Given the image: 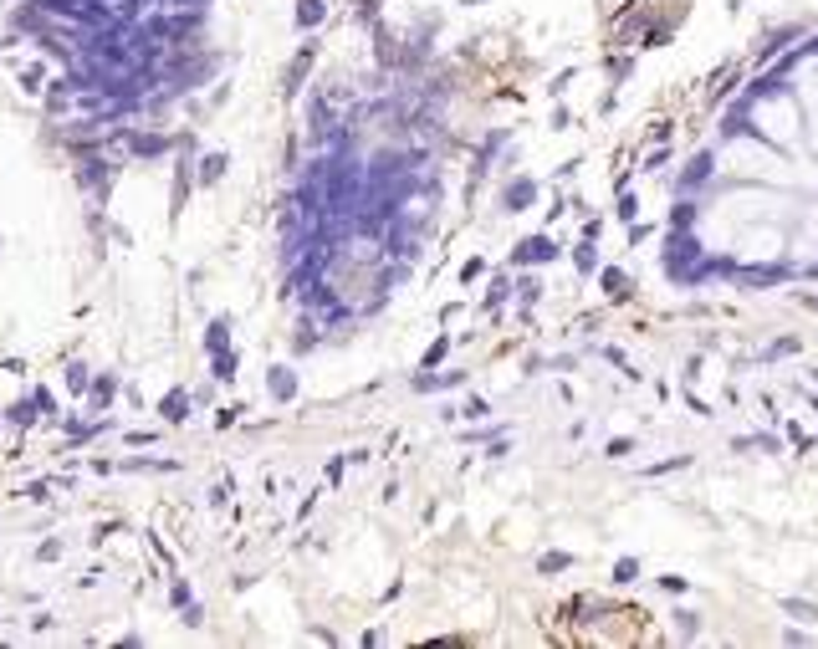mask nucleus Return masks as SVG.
I'll return each mask as SVG.
<instances>
[{"mask_svg":"<svg viewBox=\"0 0 818 649\" xmlns=\"http://www.w3.org/2000/svg\"><path fill=\"white\" fill-rule=\"evenodd\" d=\"M558 251H553V241L547 235H537V241H522V251H517V261H553Z\"/></svg>","mask_w":818,"mask_h":649,"instance_id":"1","label":"nucleus"},{"mask_svg":"<svg viewBox=\"0 0 818 649\" xmlns=\"http://www.w3.org/2000/svg\"><path fill=\"white\" fill-rule=\"evenodd\" d=\"M573 558H563V552H553V558H543V572H563Z\"/></svg>","mask_w":818,"mask_h":649,"instance_id":"5","label":"nucleus"},{"mask_svg":"<svg viewBox=\"0 0 818 649\" xmlns=\"http://www.w3.org/2000/svg\"><path fill=\"white\" fill-rule=\"evenodd\" d=\"M782 609H788V613H798V619H818V609H813V603H798V598H788Z\"/></svg>","mask_w":818,"mask_h":649,"instance_id":"4","label":"nucleus"},{"mask_svg":"<svg viewBox=\"0 0 818 649\" xmlns=\"http://www.w3.org/2000/svg\"><path fill=\"white\" fill-rule=\"evenodd\" d=\"M614 572H619V583H629V578H635V572H639V562H635V558H624Z\"/></svg>","mask_w":818,"mask_h":649,"instance_id":"6","label":"nucleus"},{"mask_svg":"<svg viewBox=\"0 0 818 649\" xmlns=\"http://www.w3.org/2000/svg\"><path fill=\"white\" fill-rule=\"evenodd\" d=\"M533 195H537L533 184H512V195H507V205H527V200H533Z\"/></svg>","mask_w":818,"mask_h":649,"instance_id":"3","label":"nucleus"},{"mask_svg":"<svg viewBox=\"0 0 818 649\" xmlns=\"http://www.w3.org/2000/svg\"><path fill=\"white\" fill-rule=\"evenodd\" d=\"M604 286H609V297H614V302L629 297V276H624V272H604Z\"/></svg>","mask_w":818,"mask_h":649,"instance_id":"2","label":"nucleus"}]
</instances>
